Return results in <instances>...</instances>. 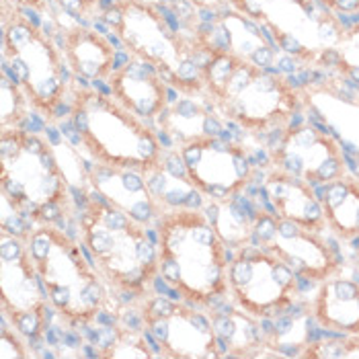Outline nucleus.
<instances>
[{"mask_svg":"<svg viewBox=\"0 0 359 359\" xmlns=\"http://www.w3.org/2000/svg\"><path fill=\"white\" fill-rule=\"evenodd\" d=\"M201 74L205 103L250 134L287 130L306 109V90L292 79L220 48H203Z\"/></svg>","mask_w":359,"mask_h":359,"instance_id":"obj_1","label":"nucleus"},{"mask_svg":"<svg viewBox=\"0 0 359 359\" xmlns=\"http://www.w3.org/2000/svg\"><path fill=\"white\" fill-rule=\"evenodd\" d=\"M158 277L189 304L203 310L224 304L228 296V247L208 214L199 208L165 212L156 226Z\"/></svg>","mask_w":359,"mask_h":359,"instance_id":"obj_2","label":"nucleus"},{"mask_svg":"<svg viewBox=\"0 0 359 359\" xmlns=\"http://www.w3.org/2000/svg\"><path fill=\"white\" fill-rule=\"evenodd\" d=\"M79 238L111 290L144 300L158 277L156 230L113 208L93 187L84 191Z\"/></svg>","mask_w":359,"mask_h":359,"instance_id":"obj_3","label":"nucleus"},{"mask_svg":"<svg viewBox=\"0 0 359 359\" xmlns=\"http://www.w3.org/2000/svg\"><path fill=\"white\" fill-rule=\"evenodd\" d=\"M128 55L152 64L183 97H203V48L175 13L146 0H113L101 13Z\"/></svg>","mask_w":359,"mask_h":359,"instance_id":"obj_4","label":"nucleus"},{"mask_svg":"<svg viewBox=\"0 0 359 359\" xmlns=\"http://www.w3.org/2000/svg\"><path fill=\"white\" fill-rule=\"evenodd\" d=\"M27 247L50 306L66 325L88 327L101 314L119 318V300L81 241L57 224H41L29 232Z\"/></svg>","mask_w":359,"mask_h":359,"instance_id":"obj_5","label":"nucleus"},{"mask_svg":"<svg viewBox=\"0 0 359 359\" xmlns=\"http://www.w3.org/2000/svg\"><path fill=\"white\" fill-rule=\"evenodd\" d=\"M0 195L31 226L74 214L70 181L50 140L23 128L0 130Z\"/></svg>","mask_w":359,"mask_h":359,"instance_id":"obj_6","label":"nucleus"},{"mask_svg":"<svg viewBox=\"0 0 359 359\" xmlns=\"http://www.w3.org/2000/svg\"><path fill=\"white\" fill-rule=\"evenodd\" d=\"M66 111L81 150L90 161L144 175L163 163L166 148L154 128L105 90L74 83Z\"/></svg>","mask_w":359,"mask_h":359,"instance_id":"obj_7","label":"nucleus"},{"mask_svg":"<svg viewBox=\"0 0 359 359\" xmlns=\"http://www.w3.org/2000/svg\"><path fill=\"white\" fill-rule=\"evenodd\" d=\"M0 27L2 70L25 90L33 111L54 126L62 109H68L74 86L62 48L25 11L4 0H0Z\"/></svg>","mask_w":359,"mask_h":359,"instance_id":"obj_8","label":"nucleus"},{"mask_svg":"<svg viewBox=\"0 0 359 359\" xmlns=\"http://www.w3.org/2000/svg\"><path fill=\"white\" fill-rule=\"evenodd\" d=\"M232 304L259 320H273L298 302L300 277L271 250L247 245L228 263Z\"/></svg>","mask_w":359,"mask_h":359,"instance_id":"obj_9","label":"nucleus"},{"mask_svg":"<svg viewBox=\"0 0 359 359\" xmlns=\"http://www.w3.org/2000/svg\"><path fill=\"white\" fill-rule=\"evenodd\" d=\"M50 300L31 259L27 238L0 228V312L29 343H41L50 325Z\"/></svg>","mask_w":359,"mask_h":359,"instance_id":"obj_10","label":"nucleus"},{"mask_svg":"<svg viewBox=\"0 0 359 359\" xmlns=\"http://www.w3.org/2000/svg\"><path fill=\"white\" fill-rule=\"evenodd\" d=\"M140 323L156 343L161 358H222L220 341L210 312L185 300L150 294L140 304Z\"/></svg>","mask_w":359,"mask_h":359,"instance_id":"obj_11","label":"nucleus"},{"mask_svg":"<svg viewBox=\"0 0 359 359\" xmlns=\"http://www.w3.org/2000/svg\"><path fill=\"white\" fill-rule=\"evenodd\" d=\"M191 185L212 201L241 195L255 179V165L243 144L222 134L195 136L177 148Z\"/></svg>","mask_w":359,"mask_h":359,"instance_id":"obj_12","label":"nucleus"},{"mask_svg":"<svg viewBox=\"0 0 359 359\" xmlns=\"http://www.w3.org/2000/svg\"><path fill=\"white\" fill-rule=\"evenodd\" d=\"M271 168L294 175L320 187L349 172L347 152L341 142L314 123L290 126L273 148H269Z\"/></svg>","mask_w":359,"mask_h":359,"instance_id":"obj_13","label":"nucleus"},{"mask_svg":"<svg viewBox=\"0 0 359 359\" xmlns=\"http://www.w3.org/2000/svg\"><path fill=\"white\" fill-rule=\"evenodd\" d=\"M255 245L271 250L308 283H320L341 271V259L323 232L281 220L265 208L257 222Z\"/></svg>","mask_w":359,"mask_h":359,"instance_id":"obj_14","label":"nucleus"},{"mask_svg":"<svg viewBox=\"0 0 359 359\" xmlns=\"http://www.w3.org/2000/svg\"><path fill=\"white\" fill-rule=\"evenodd\" d=\"M86 170H88L90 187L113 208L126 212L130 218H134L140 224L154 228L158 218L165 214L156 197L150 191L144 172L132 168L101 165L90 158L86 163Z\"/></svg>","mask_w":359,"mask_h":359,"instance_id":"obj_15","label":"nucleus"},{"mask_svg":"<svg viewBox=\"0 0 359 359\" xmlns=\"http://www.w3.org/2000/svg\"><path fill=\"white\" fill-rule=\"evenodd\" d=\"M201 48H220L230 54L250 60L263 68H273L277 46L252 19L232 11L218 8L199 31Z\"/></svg>","mask_w":359,"mask_h":359,"instance_id":"obj_16","label":"nucleus"},{"mask_svg":"<svg viewBox=\"0 0 359 359\" xmlns=\"http://www.w3.org/2000/svg\"><path fill=\"white\" fill-rule=\"evenodd\" d=\"M107 86L111 97L144 121H158L170 105V86L163 74L148 62L130 55L128 62L115 68Z\"/></svg>","mask_w":359,"mask_h":359,"instance_id":"obj_17","label":"nucleus"},{"mask_svg":"<svg viewBox=\"0 0 359 359\" xmlns=\"http://www.w3.org/2000/svg\"><path fill=\"white\" fill-rule=\"evenodd\" d=\"M60 48L76 81L107 83L117 68L115 43L105 33L76 21H70L68 25L60 23Z\"/></svg>","mask_w":359,"mask_h":359,"instance_id":"obj_18","label":"nucleus"},{"mask_svg":"<svg viewBox=\"0 0 359 359\" xmlns=\"http://www.w3.org/2000/svg\"><path fill=\"white\" fill-rule=\"evenodd\" d=\"M263 195L271 214L306 226L310 230L323 232L327 230V222L323 214V205L316 189L302 179L271 168L263 179Z\"/></svg>","mask_w":359,"mask_h":359,"instance_id":"obj_19","label":"nucleus"},{"mask_svg":"<svg viewBox=\"0 0 359 359\" xmlns=\"http://www.w3.org/2000/svg\"><path fill=\"white\" fill-rule=\"evenodd\" d=\"M314 325L332 334L359 332V281L334 273L318 283L310 302Z\"/></svg>","mask_w":359,"mask_h":359,"instance_id":"obj_20","label":"nucleus"},{"mask_svg":"<svg viewBox=\"0 0 359 359\" xmlns=\"http://www.w3.org/2000/svg\"><path fill=\"white\" fill-rule=\"evenodd\" d=\"M210 316L220 341L224 355L232 358H283L267 345V329H263V320L255 318L241 310L238 306L228 308H210Z\"/></svg>","mask_w":359,"mask_h":359,"instance_id":"obj_21","label":"nucleus"},{"mask_svg":"<svg viewBox=\"0 0 359 359\" xmlns=\"http://www.w3.org/2000/svg\"><path fill=\"white\" fill-rule=\"evenodd\" d=\"M306 107L314 111L327 132L341 142L345 152L359 156V101L339 95L332 88H304Z\"/></svg>","mask_w":359,"mask_h":359,"instance_id":"obj_22","label":"nucleus"},{"mask_svg":"<svg viewBox=\"0 0 359 359\" xmlns=\"http://www.w3.org/2000/svg\"><path fill=\"white\" fill-rule=\"evenodd\" d=\"M201 210L208 214L224 245L230 250L255 245L257 222L263 210V205H259L257 199H243L241 195L220 201L208 199Z\"/></svg>","mask_w":359,"mask_h":359,"instance_id":"obj_23","label":"nucleus"},{"mask_svg":"<svg viewBox=\"0 0 359 359\" xmlns=\"http://www.w3.org/2000/svg\"><path fill=\"white\" fill-rule=\"evenodd\" d=\"M327 230L339 241L359 238V179L347 172L318 187Z\"/></svg>","mask_w":359,"mask_h":359,"instance_id":"obj_24","label":"nucleus"},{"mask_svg":"<svg viewBox=\"0 0 359 359\" xmlns=\"http://www.w3.org/2000/svg\"><path fill=\"white\" fill-rule=\"evenodd\" d=\"M148 187L156 197L163 212L177 210V208H203L205 197L191 185L177 150H166L165 158L158 168L144 175Z\"/></svg>","mask_w":359,"mask_h":359,"instance_id":"obj_25","label":"nucleus"},{"mask_svg":"<svg viewBox=\"0 0 359 359\" xmlns=\"http://www.w3.org/2000/svg\"><path fill=\"white\" fill-rule=\"evenodd\" d=\"M161 128L168 136L179 138V144L195 136H210L220 134L222 126L208 109L195 103L194 97H185L179 103H172L168 109L158 117Z\"/></svg>","mask_w":359,"mask_h":359,"instance_id":"obj_26","label":"nucleus"},{"mask_svg":"<svg viewBox=\"0 0 359 359\" xmlns=\"http://www.w3.org/2000/svg\"><path fill=\"white\" fill-rule=\"evenodd\" d=\"M273 320V329H267V345L283 358H298L310 343V327L314 323L310 306H300L296 302Z\"/></svg>","mask_w":359,"mask_h":359,"instance_id":"obj_27","label":"nucleus"},{"mask_svg":"<svg viewBox=\"0 0 359 359\" xmlns=\"http://www.w3.org/2000/svg\"><path fill=\"white\" fill-rule=\"evenodd\" d=\"M320 68H331L343 83L359 88V23L343 29L334 48L320 60Z\"/></svg>","mask_w":359,"mask_h":359,"instance_id":"obj_28","label":"nucleus"},{"mask_svg":"<svg viewBox=\"0 0 359 359\" xmlns=\"http://www.w3.org/2000/svg\"><path fill=\"white\" fill-rule=\"evenodd\" d=\"M148 332L146 329H128L117 325L111 339L107 343H103L95 355L103 359H146V358H158L161 353H156L148 341Z\"/></svg>","mask_w":359,"mask_h":359,"instance_id":"obj_29","label":"nucleus"},{"mask_svg":"<svg viewBox=\"0 0 359 359\" xmlns=\"http://www.w3.org/2000/svg\"><path fill=\"white\" fill-rule=\"evenodd\" d=\"M0 130L4 128H21L27 119L29 111H33L25 90L15 83L0 68Z\"/></svg>","mask_w":359,"mask_h":359,"instance_id":"obj_30","label":"nucleus"},{"mask_svg":"<svg viewBox=\"0 0 359 359\" xmlns=\"http://www.w3.org/2000/svg\"><path fill=\"white\" fill-rule=\"evenodd\" d=\"M298 358L302 359H359L358 334H339L320 341H310Z\"/></svg>","mask_w":359,"mask_h":359,"instance_id":"obj_31","label":"nucleus"},{"mask_svg":"<svg viewBox=\"0 0 359 359\" xmlns=\"http://www.w3.org/2000/svg\"><path fill=\"white\" fill-rule=\"evenodd\" d=\"M33 351L29 349L27 339L13 329L4 318H2V329H0V359H29Z\"/></svg>","mask_w":359,"mask_h":359,"instance_id":"obj_32","label":"nucleus"},{"mask_svg":"<svg viewBox=\"0 0 359 359\" xmlns=\"http://www.w3.org/2000/svg\"><path fill=\"white\" fill-rule=\"evenodd\" d=\"M55 4L72 19H95L101 15L103 0H54Z\"/></svg>","mask_w":359,"mask_h":359,"instance_id":"obj_33","label":"nucleus"},{"mask_svg":"<svg viewBox=\"0 0 359 359\" xmlns=\"http://www.w3.org/2000/svg\"><path fill=\"white\" fill-rule=\"evenodd\" d=\"M320 6L331 11L332 15H359V0H316Z\"/></svg>","mask_w":359,"mask_h":359,"instance_id":"obj_34","label":"nucleus"},{"mask_svg":"<svg viewBox=\"0 0 359 359\" xmlns=\"http://www.w3.org/2000/svg\"><path fill=\"white\" fill-rule=\"evenodd\" d=\"M4 2H8L11 6L21 8V11H33V13H39V15L55 17L54 13H52L50 0H4Z\"/></svg>","mask_w":359,"mask_h":359,"instance_id":"obj_35","label":"nucleus"},{"mask_svg":"<svg viewBox=\"0 0 359 359\" xmlns=\"http://www.w3.org/2000/svg\"><path fill=\"white\" fill-rule=\"evenodd\" d=\"M355 267L359 269V247H358V250H355Z\"/></svg>","mask_w":359,"mask_h":359,"instance_id":"obj_36","label":"nucleus"},{"mask_svg":"<svg viewBox=\"0 0 359 359\" xmlns=\"http://www.w3.org/2000/svg\"><path fill=\"white\" fill-rule=\"evenodd\" d=\"M353 161H355V163H358V166H359V156H353Z\"/></svg>","mask_w":359,"mask_h":359,"instance_id":"obj_37","label":"nucleus"}]
</instances>
